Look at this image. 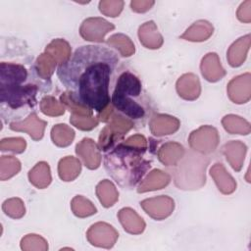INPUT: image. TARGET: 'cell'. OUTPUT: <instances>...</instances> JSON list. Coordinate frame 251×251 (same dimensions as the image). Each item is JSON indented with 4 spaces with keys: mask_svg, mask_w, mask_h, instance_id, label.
Here are the masks:
<instances>
[{
    "mask_svg": "<svg viewBox=\"0 0 251 251\" xmlns=\"http://www.w3.org/2000/svg\"><path fill=\"white\" fill-rule=\"evenodd\" d=\"M45 52L50 54L58 64L63 65L70 60L72 49L70 44L66 40L62 38H57L52 40L46 46Z\"/></svg>",
    "mask_w": 251,
    "mask_h": 251,
    "instance_id": "obj_26",
    "label": "cell"
},
{
    "mask_svg": "<svg viewBox=\"0 0 251 251\" xmlns=\"http://www.w3.org/2000/svg\"><path fill=\"white\" fill-rule=\"evenodd\" d=\"M71 208L73 213L78 218H85L96 213V208L92 202L81 195H77L73 198Z\"/></svg>",
    "mask_w": 251,
    "mask_h": 251,
    "instance_id": "obj_33",
    "label": "cell"
},
{
    "mask_svg": "<svg viewBox=\"0 0 251 251\" xmlns=\"http://www.w3.org/2000/svg\"><path fill=\"white\" fill-rule=\"evenodd\" d=\"M138 37L143 46L149 49H158L163 44V36L153 21L144 23L139 26Z\"/></svg>",
    "mask_w": 251,
    "mask_h": 251,
    "instance_id": "obj_18",
    "label": "cell"
},
{
    "mask_svg": "<svg viewBox=\"0 0 251 251\" xmlns=\"http://www.w3.org/2000/svg\"><path fill=\"white\" fill-rule=\"evenodd\" d=\"M142 209L155 220H164L168 218L175 209L174 200L166 195H160L148 198L140 203Z\"/></svg>",
    "mask_w": 251,
    "mask_h": 251,
    "instance_id": "obj_10",
    "label": "cell"
},
{
    "mask_svg": "<svg viewBox=\"0 0 251 251\" xmlns=\"http://www.w3.org/2000/svg\"><path fill=\"white\" fill-rule=\"evenodd\" d=\"M75 152L88 169L94 170L100 166L101 154L97 144L92 139L83 138L79 141L76 144Z\"/></svg>",
    "mask_w": 251,
    "mask_h": 251,
    "instance_id": "obj_12",
    "label": "cell"
},
{
    "mask_svg": "<svg viewBox=\"0 0 251 251\" xmlns=\"http://www.w3.org/2000/svg\"><path fill=\"white\" fill-rule=\"evenodd\" d=\"M250 47V34L234 41L227 51V61L231 67H239L246 59Z\"/></svg>",
    "mask_w": 251,
    "mask_h": 251,
    "instance_id": "obj_21",
    "label": "cell"
},
{
    "mask_svg": "<svg viewBox=\"0 0 251 251\" xmlns=\"http://www.w3.org/2000/svg\"><path fill=\"white\" fill-rule=\"evenodd\" d=\"M65 109L66 107L53 96H45L40 101V110L47 116H61L65 113Z\"/></svg>",
    "mask_w": 251,
    "mask_h": 251,
    "instance_id": "obj_36",
    "label": "cell"
},
{
    "mask_svg": "<svg viewBox=\"0 0 251 251\" xmlns=\"http://www.w3.org/2000/svg\"><path fill=\"white\" fill-rule=\"evenodd\" d=\"M176 91L178 95L185 100H195L201 92L200 81L194 74H184L176 81Z\"/></svg>",
    "mask_w": 251,
    "mask_h": 251,
    "instance_id": "obj_16",
    "label": "cell"
},
{
    "mask_svg": "<svg viewBox=\"0 0 251 251\" xmlns=\"http://www.w3.org/2000/svg\"><path fill=\"white\" fill-rule=\"evenodd\" d=\"M112 113H113V105H110V104H109L103 111H101V112L99 113L98 118H99V120L102 121V122H107V121L110 120V116H111Z\"/></svg>",
    "mask_w": 251,
    "mask_h": 251,
    "instance_id": "obj_45",
    "label": "cell"
},
{
    "mask_svg": "<svg viewBox=\"0 0 251 251\" xmlns=\"http://www.w3.org/2000/svg\"><path fill=\"white\" fill-rule=\"evenodd\" d=\"M225 129L231 134H248L250 133V124L243 118L235 115H226L222 120Z\"/></svg>",
    "mask_w": 251,
    "mask_h": 251,
    "instance_id": "obj_29",
    "label": "cell"
},
{
    "mask_svg": "<svg viewBox=\"0 0 251 251\" xmlns=\"http://www.w3.org/2000/svg\"><path fill=\"white\" fill-rule=\"evenodd\" d=\"M51 138L54 144L57 146L66 147L73 142L75 138V131L69 126L65 124H59L52 127Z\"/></svg>",
    "mask_w": 251,
    "mask_h": 251,
    "instance_id": "obj_30",
    "label": "cell"
},
{
    "mask_svg": "<svg viewBox=\"0 0 251 251\" xmlns=\"http://www.w3.org/2000/svg\"><path fill=\"white\" fill-rule=\"evenodd\" d=\"M60 100L62 102V104L69 109L70 112H72L73 115H77V116H86V117H90L92 116V110L82 104H80L78 101L75 100V98L74 97L73 93L71 91H66L64 92L61 97Z\"/></svg>",
    "mask_w": 251,
    "mask_h": 251,
    "instance_id": "obj_32",
    "label": "cell"
},
{
    "mask_svg": "<svg viewBox=\"0 0 251 251\" xmlns=\"http://www.w3.org/2000/svg\"><path fill=\"white\" fill-rule=\"evenodd\" d=\"M2 209L7 216L13 219H20L25 213V204L20 198H10L6 200L2 205Z\"/></svg>",
    "mask_w": 251,
    "mask_h": 251,
    "instance_id": "obj_38",
    "label": "cell"
},
{
    "mask_svg": "<svg viewBox=\"0 0 251 251\" xmlns=\"http://www.w3.org/2000/svg\"><path fill=\"white\" fill-rule=\"evenodd\" d=\"M118 217L125 230L129 233L139 234L145 228L143 219L130 208H123L120 210Z\"/></svg>",
    "mask_w": 251,
    "mask_h": 251,
    "instance_id": "obj_20",
    "label": "cell"
},
{
    "mask_svg": "<svg viewBox=\"0 0 251 251\" xmlns=\"http://www.w3.org/2000/svg\"><path fill=\"white\" fill-rule=\"evenodd\" d=\"M57 62L48 53L44 52L38 56L35 62V69L38 75L42 78H49L55 71Z\"/></svg>",
    "mask_w": 251,
    "mask_h": 251,
    "instance_id": "obj_34",
    "label": "cell"
},
{
    "mask_svg": "<svg viewBox=\"0 0 251 251\" xmlns=\"http://www.w3.org/2000/svg\"><path fill=\"white\" fill-rule=\"evenodd\" d=\"M210 175L214 178L219 190L224 194H230L236 188V182L226 172L221 163H216L210 170Z\"/></svg>",
    "mask_w": 251,
    "mask_h": 251,
    "instance_id": "obj_19",
    "label": "cell"
},
{
    "mask_svg": "<svg viewBox=\"0 0 251 251\" xmlns=\"http://www.w3.org/2000/svg\"><path fill=\"white\" fill-rule=\"evenodd\" d=\"M246 150V145L238 140L229 141L223 147L224 155L231 168L236 172H239L243 166Z\"/></svg>",
    "mask_w": 251,
    "mask_h": 251,
    "instance_id": "obj_17",
    "label": "cell"
},
{
    "mask_svg": "<svg viewBox=\"0 0 251 251\" xmlns=\"http://www.w3.org/2000/svg\"><path fill=\"white\" fill-rule=\"evenodd\" d=\"M96 194L101 204L106 208L113 206L119 198L116 186L108 179H104L97 184Z\"/></svg>",
    "mask_w": 251,
    "mask_h": 251,
    "instance_id": "obj_28",
    "label": "cell"
},
{
    "mask_svg": "<svg viewBox=\"0 0 251 251\" xmlns=\"http://www.w3.org/2000/svg\"><path fill=\"white\" fill-rule=\"evenodd\" d=\"M21 248L25 251H46L47 241L37 234H27L21 240Z\"/></svg>",
    "mask_w": 251,
    "mask_h": 251,
    "instance_id": "obj_37",
    "label": "cell"
},
{
    "mask_svg": "<svg viewBox=\"0 0 251 251\" xmlns=\"http://www.w3.org/2000/svg\"><path fill=\"white\" fill-rule=\"evenodd\" d=\"M179 126L180 123L176 118L164 114L153 116L149 123L150 130L156 136L172 134L179 128Z\"/></svg>",
    "mask_w": 251,
    "mask_h": 251,
    "instance_id": "obj_15",
    "label": "cell"
},
{
    "mask_svg": "<svg viewBox=\"0 0 251 251\" xmlns=\"http://www.w3.org/2000/svg\"><path fill=\"white\" fill-rule=\"evenodd\" d=\"M141 93V82L131 73H123L117 81L112 103L115 108L129 118L140 119L145 115V110L135 98Z\"/></svg>",
    "mask_w": 251,
    "mask_h": 251,
    "instance_id": "obj_4",
    "label": "cell"
},
{
    "mask_svg": "<svg viewBox=\"0 0 251 251\" xmlns=\"http://www.w3.org/2000/svg\"><path fill=\"white\" fill-rule=\"evenodd\" d=\"M26 146L25 140L22 137H9L1 140L0 149L2 151H11L14 153H22Z\"/></svg>",
    "mask_w": 251,
    "mask_h": 251,
    "instance_id": "obj_40",
    "label": "cell"
},
{
    "mask_svg": "<svg viewBox=\"0 0 251 251\" xmlns=\"http://www.w3.org/2000/svg\"><path fill=\"white\" fill-rule=\"evenodd\" d=\"M171 180L170 176L161 170L155 169L151 171L147 176L140 182L137 191L139 193L162 189L169 184Z\"/></svg>",
    "mask_w": 251,
    "mask_h": 251,
    "instance_id": "obj_22",
    "label": "cell"
},
{
    "mask_svg": "<svg viewBox=\"0 0 251 251\" xmlns=\"http://www.w3.org/2000/svg\"><path fill=\"white\" fill-rule=\"evenodd\" d=\"M220 141L218 130L211 126H202L193 130L189 137L188 142L190 147L201 154H209L216 150Z\"/></svg>",
    "mask_w": 251,
    "mask_h": 251,
    "instance_id": "obj_7",
    "label": "cell"
},
{
    "mask_svg": "<svg viewBox=\"0 0 251 251\" xmlns=\"http://www.w3.org/2000/svg\"><path fill=\"white\" fill-rule=\"evenodd\" d=\"M227 95L236 104H243L251 97V75L249 73L232 78L227 84Z\"/></svg>",
    "mask_w": 251,
    "mask_h": 251,
    "instance_id": "obj_11",
    "label": "cell"
},
{
    "mask_svg": "<svg viewBox=\"0 0 251 251\" xmlns=\"http://www.w3.org/2000/svg\"><path fill=\"white\" fill-rule=\"evenodd\" d=\"M209 159L201 154L188 152L183 156L175 170V183L179 189L194 190L205 184V172Z\"/></svg>",
    "mask_w": 251,
    "mask_h": 251,
    "instance_id": "obj_5",
    "label": "cell"
},
{
    "mask_svg": "<svg viewBox=\"0 0 251 251\" xmlns=\"http://www.w3.org/2000/svg\"><path fill=\"white\" fill-rule=\"evenodd\" d=\"M29 181L37 188H45L51 182L50 168L47 163L39 162L37 163L28 173Z\"/></svg>",
    "mask_w": 251,
    "mask_h": 251,
    "instance_id": "obj_27",
    "label": "cell"
},
{
    "mask_svg": "<svg viewBox=\"0 0 251 251\" xmlns=\"http://www.w3.org/2000/svg\"><path fill=\"white\" fill-rule=\"evenodd\" d=\"M109 121V125L101 130L99 136V147L104 151L110 149L117 139L122 138L134 126L131 120L120 115H114Z\"/></svg>",
    "mask_w": 251,
    "mask_h": 251,
    "instance_id": "obj_6",
    "label": "cell"
},
{
    "mask_svg": "<svg viewBox=\"0 0 251 251\" xmlns=\"http://www.w3.org/2000/svg\"><path fill=\"white\" fill-rule=\"evenodd\" d=\"M214 31V27L211 23L200 20L193 23L180 36L182 39L194 42H200L207 40Z\"/></svg>",
    "mask_w": 251,
    "mask_h": 251,
    "instance_id": "obj_23",
    "label": "cell"
},
{
    "mask_svg": "<svg viewBox=\"0 0 251 251\" xmlns=\"http://www.w3.org/2000/svg\"><path fill=\"white\" fill-rule=\"evenodd\" d=\"M81 165L78 159L73 156H67L60 160L58 165V174L62 180L72 181L76 178L80 173Z\"/></svg>",
    "mask_w": 251,
    "mask_h": 251,
    "instance_id": "obj_25",
    "label": "cell"
},
{
    "mask_svg": "<svg viewBox=\"0 0 251 251\" xmlns=\"http://www.w3.org/2000/svg\"><path fill=\"white\" fill-rule=\"evenodd\" d=\"M115 28V25L102 18H88L80 25L79 33L85 40L103 42L104 36Z\"/></svg>",
    "mask_w": 251,
    "mask_h": 251,
    "instance_id": "obj_9",
    "label": "cell"
},
{
    "mask_svg": "<svg viewBox=\"0 0 251 251\" xmlns=\"http://www.w3.org/2000/svg\"><path fill=\"white\" fill-rule=\"evenodd\" d=\"M70 121L73 126H75V127L81 130L93 129L98 125V119L93 116L86 117V116H77V115L72 114Z\"/></svg>",
    "mask_w": 251,
    "mask_h": 251,
    "instance_id": "obj_41",
    "label": "cell"
},
{
    "mask_svg": "<svg viewBox=\"0 0 251 251\" xmlns=\"http://www.w3.org/2000/svg\"><path fill=\"white\" fill-rule=\"evenodd\" d=\"M27 72L22 65L1 63L0 66V99L11 108L17 109L25 105H33L37 87L33 84L24 85Z\"/></svg>",
    "mask_w": 251,
    "mask_h": 251,
    "instance_id": "obj_3",
    "label": "cell"
},
{
    "mask_svg": "<svg viewBox=\"0 0 251 251\" xmlns=\"http://www.w3.org/2000/svg\"><path fill=\"white\" fill-rule=\"evenodd\" d=\"M184 156V148L177 142H167L163 144L159 151V160L165 166H175Z\"/></svg>",
    "mask_w": 251,
    "mask_h": 251,
    "instance_id": "obj_24",
    "label": "cell"
},
{
    "mask_svg": "<svg viewBox=\"0 0 251 251\" xmlns=\"http://www.w3.org/2000/svg\"><path fill=\"white\" fill-rule=\"evenodd\" d=\"M200 70L204 78L211 82H216L222 79L226 75V71L216 53H208L203 57L200 64Z\"/></svg>",
    "mask_w": 251,
    "mask_h": 251,
    "instance_id": "obj_14",
    "label": "cell"
},
{
    "mask_svg": "<svg viewBox=\"0 0 251 251\" xmlns=\"http://www.w3.org/2000/svg\"><path fill=\"white\" fill-rule=\"evenodd\" d=\"M124 8V1L121 0H103L99 2V10L108 17H118Z\"/></svg>",
    "mask_w": 251,
    "mask_h": 251,
    "instance_id": "obj_39",
    "label": "cell"
},
{
    "mask_svg": "<svg viewBox=\"0 0 251 251\" xmlns=\"http://www.w3.org/2000/svg\"><path fill=\"white\" fill-rule=\"evenodd\" d=\"M46 122L39 119L35 113H31L25 120L21 122H13L10 124V128L16 131H25L29 134L33 140L42 138Z\"/></svg>",
    "mask_w": 251,
    "mask_h": 251,
    "instance_id": "obj_13",
    "label": "cell"
},
{
    "mask_svg": "<svg viewBox=\"0 0 251 251\" xmlns=\"http://www.w3.org/2000/svg\"><path fill=\"white\" fill-rule=\"evenodd\" d=\"M144 152L121 143L106 155L105 168L122 186L131 187L150 168V163L142 157Z\"/></svg>",
    "mask_w": 251,
    "mask_h": 251,
    "instance_id": "obj_2",
    "label": "cell"
},
{
    "mask_svg": "<svg viewBox=\"0 0 251 251\" xmlns=\"http://www.w3.org/2000/svg\"><path fill=\"white\" fill-rule=\"evenodd\" d=\"M118 231L106 223H96L92 225L86 232L88 241L97 247L111 248L118 239Z\"/></svg>",
    "mask_w": 251,
    "mask_h": 251,
    "instance_id": "obj_8",
    "label": "cell"
},
{
    "mask_svg": "<svg viewBox=\"0 0 251 251\" xmlns=\"http://www.w3.org/2000/svg\"><path fill=\"white\" fill-rule=\"evenodd\" d=\"M237 18L242 23H250L251 22V1H244L237 10Z\"/></svg>",
    "mask_w": 251,
    "mask_h": 251,
    "instance_id": "obj_43",
    "label": "cell"
},
{
    "mask_svg": "<svg viewBox=\"0 0 251 251\" xmlns=\"http://www.w3.org/2000/svg\"><path fill=\"white\" fill-rule=\"evenodd\" d=\"M107 43L111 46L117 49L122 56L124 57H129L131 56L134 51V44L130 40V38L123 33H116L110 36L107 40Z\"/></svg>",
    "mask_w": 251,
    "mask_h": 251,
    "instance_id": "obj_31",
    "label": "cell"
},
{
    "mask_svg": "<svg viewBox=\"0 0 251 251\" xmlns=\"http://www.w3.org/2000/svg\"><path fill=\"white\" fill-rule=\"evenodd\" d=\"M21 170L20 161L13 156H2L0 159V178L1 180H6L15 175H17Z\"/></svg>",
    "mask_w": 251,
    "mask_h": 251,
    "instance_id": "obj_35",
    "label": "cell"
},
{
    "mask_svg": "<svg viewBox=\"0 0 251 251\" xmlns=\"http://www.w3.org/2000/svg\"><path fill=\"white\" fill-rule=\"evenodd\" d=\"M118 62L112 50L82 46L59 67L58 76L76 101L100 113L109 105L110 75Z\"/></svg>",
    "mask_w": 251,
    "mask_h": 251,
    "instance_id": "obj_1",
    "label": "cell"
},
{
    "mask_svg": "<svg viewBox=\"0 0 251 251\" xmlns=\"http://www.w3.org/2000/svg\"><path fill=\"white\" fill-rule=\"evenodd\" d=\"M123 143L126 146L136 148V149H140V150H144V151L147 148V141H146L145 137L141 134H134V135L128 137Z\"/></svg>",
    "mask_w": 251,
    "mask_h": 251,
    "instance_id": "obj_42",
    "label": "cell"
},
{
    "mask_svg": "<svg viewBox=\"0 0 251 251\" xmlns=\"http://www.w3.org/2000/svg\"><path fill=\"white\" fill-rule=\"evenodd\" d=\"M154 3L152 0H133L130 2V7L136 13H144L150 10Z\"/></svg>",
    "mask_w": 251,
    "mask_h": 251,
    "instance_id": "obj_44",
    "label": "cell"
}]
</instances>
